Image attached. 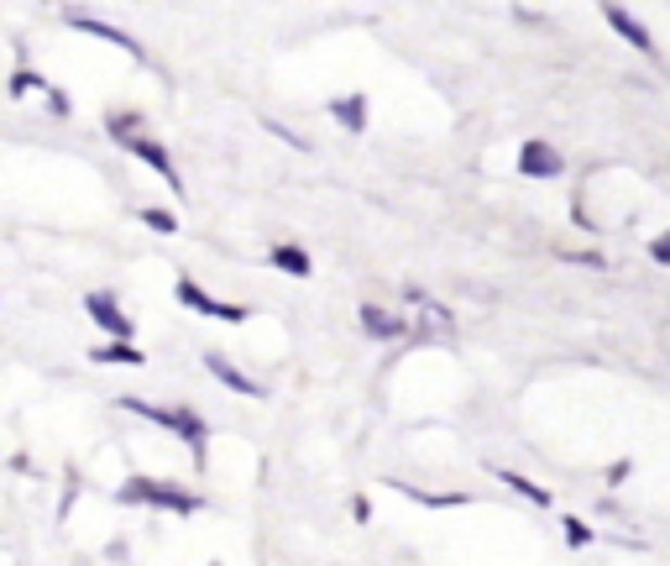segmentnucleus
Masks as SVG:
<instances>
[{
	"instance_id": "nucleus-1",
	"label": "nucleus",
	"mask_w": 670,
	"mask_h": 566,
	"mask_svg": "<svg viewBox=\"0 0 670 566\" xmlns=\"http://www.w3.org/2000/svg\"><path fill=\"white\" fill-rule=\"evenodd\" d=\"M121 504H157V508H174V514H194V508H200V499H194L189 488L157 482V477H126Z\"/></svg>"
},
{
	"instance_id": "nucleus-2",
	"label": "nucleus",
	"mask_w": 670,
	"mask_h": 566,
	"mask_svg": "<svg viewBox=\"0 0 670 566\" xmlns=\"http://www.w3.org/2000/svg\"><path fill=\"white\" fill-rule=\"evenodd\" d=\"M121 410H131V415H142L152 419V425H168L174 436H184L189 446H204V419L200 415H189V410H163V404H147V399H121Z\"/></svg>"
},
{
	"instance_id": "nucleus-3",
	"label": "nucleus",
	"mask_w": 670,
	"mask_h": 566,
	"mask_svg": "<svg viewBox=\"0 0 670 566\" xmlns=\"http://www.w3.org/2000/svg\"><path fill=\"white\" fill-rule=\"evenodd\" d=\"M178 304H189V310H200V315H210V320H246V310H241V304H220V299H210L200 289V284H189V278H178Z\"/></svg>"
},
{
	"instance_id": "nucleus-4",
	"label": "nucleus",
	"mask_w": 670,
	"mask_h": 566,
	"mask_svg": "<svg viewBox=\"0 0 670 566\" xmlns=\"http://www.w3.org/2000/svg\"><path fill=\"white\" fill-rule=\"evenodd\" d=\"M560 168H566V158L551 142H524L519 148V174H529V179H555Z\"/></svg>"
},
{
	"instance_id": "nucleus-5",
	"label": "nucleus",
	"mask_w": 670,
	"mask_h": 566,
	"mask_svg": "<svg viewBox=\"0 0 670 566\" xmlns=\"http://www.w3.org/2000/svg\"><path fill=\"white\" fill-rule=\"evenodd\" d=\"M85 310L94 315V326L105 330V336H116V341H131V320L121 315V304L111 294H89L85 299Z\"/></svg>"
},
{
	"instance_id": "nucleus-6",
	"label": "nucleus",
	"mask_w": 670,
	"mask_h": 566,
	"mask_svg": "<svg viewBox=\"0 0 670 566\" xmlns=\"http://www.w3.org/2000/svg\"><path fill=\"white\" fill-rule=\"evenodd\" d=\"M362 330L367 336H378V341H399L408 330L404 315H393V310H382V304H362Z\"/></svg>"
},
{
	"instance_id": "nucleus-7",
	"label": "nucleus",
	"mask_w": 670,
	"mask_h": 566,
	"mask_svg": "<svg viewBox=\"0 0 670 566\" xmlns=\"http://www.w3.org/2000/svg\"><path fill=\"white\" fill-rule=\"evenodd\" d=\"M603 22H608V27L618 32V37H623L629 48H640V53H655V42H649V32H644L640 22H634V16L623 11V5H603Z\"/></svg>"
},
{
	"instance_id": "nucleus-8",
	"label": "nucleus",
	"mask_w": 670,
	"mask_h": 566,
	"mask_svg": "<svg viewBox=\"0 0 670 566\" xmlns=\"http://www.w3.org/2000/svg\"><path fill=\"white\" fill-rule=\"evenodd\" d=\"M68 27L85 32V37H105V42H116L121 53H137V42H131L121 27H111V22H94V16H68Z\"/></svg>"
},
{
	"instance_id": "nucleus-9",
	"label": "nucleus",
	"mask_w": 670,
	"mask_h": 566,
	"mask_svg": "<svg viewBox=\"0 0 670 566\" xmlns=\"http://www.w3.org/2000/svg\"><path fill=\"white\" fill-rule=\"evenodd\" d=\"M89 362H100V367H137V362H147L131 341H105V347H94L89 352Z\"/></svg>"
},
{
	"instance_id": "nucleus-10",
	"label": "nucleus",
	"mask_w": 670,
	"mask_h": 566,
	"mask_svg": "<svg viewBox=\"0 0 670 566\" xmlns=\"http://www.w3.org/2000/svg\"><path fill=\"white\" fill-rule=\"evenodd\" d=\"M204 367H210V373H215V378H220V383L226 388H236V393H246V399H257V393H263V388L252 383V378H241V373H236L231 362L220 357V352H210V357H204Z\"/></svg>"
},
{
	"instance_id": "nucleus-11",
	"label": "nucleus",
	"mask_w": 670,
	"mask_h": 566,
	"mask_svg": "<svg viewBox=\"0 0 670 566\" xmlns=\"http://www.w3.org/2000/svg\"><path fill=\"white\" fill-rule=\"evenodd\" d=\"M131 158H142L147 168H157V174H163V179H168V184H174V189H178V168H174V163H168V152L157 148V142H147V137H137V142H131Z\"/></svg>"
},
{
	"instance_id": "nucleus-12",
	"label": "nucleus",
	"mask_w": 670,
	"mask_h": 566,
	"mask_svg": "<svg viewBox=\"0 0 670 566\" xmlns=\"http://www.w3.org/2000/svg\"><path fill=\"white\" fill-rule=\"evenodd\" d=\"M330 111H336V121H341V126H351V131H362V126H367V100H362V95H341Z\"/></svg>"
},
{
	"instance_id": "nucleus-13",
	"label": "nucleus",
	"mask_w": 670,
	"mask_h": 566,
	"mask_svg": "<svg viewBox=\"0 0 670 566\" xmlns=\"http://www.w3.org/2000/svg\"><path fill=\"white\" fill-rule=\"evenodd\" d=\"M273 268L293 273V278H309V257L299 247H273Z\"/></svg>"
},
{
	"instance_id": "nucleus-14",
	"label": "nucleus",
	"mask_w": 670,
	"mask_h": 566,
	"mask_svg": "<svg viewBox=\"0 0 670 566\" xmlns=\"http://www.w3.org/2000/svg\"><path fill=\"white\" fill-rule=\"evenodd\" d=\"M497 477H503V482H508V488H514V493H524L529 504H540V508L551 504V493H545V488H534V482H529V477H519V473H497Z\"/></svg>"
},
{
	"instance_id": "nucleus-15",
	"label": "nucleus",
	"mask_w": 670,
	"mask_h": 566,
	"mask_svg": "<svg viewBox=\"0 0 670 566\" xmlns=\"http://www.w3.org/2000/svg\"><path fill=\"white\" fill-rule=\"evenodd\" d=\"M142 221L152 226V231H178V221L168 215V210H142Z\"/></svg>"
},
{
	"instance_id": "nucleus-16",
	"label": "nucleus",
	"mask_w": 670,
	"mask_h": 566,
	"mask_svg": "<svg viewBox=\"0 0 670 566\" xmlns=\"http://www.w3.org/2000/svg\"><path fill=\"white\" fill-rule=\"evenodd\" d=\"M27 90H48V79H42V74H16V79H11V95H27Z\"/></svg>"
},
{
	"instance_id": "nucleus-17",
	"label": "nucleus",
	"mask_w": 670,
	"mask_h": 566,
	"mask_svg": "<svg viewBox=\"0 0 670 566\" xmlns=\"http://www.w3.org/2000/svg\"><path fill=\"white\" fill-rule=\"evenodd\" d=\"M566 540H571V545H586V540H592V530H586L582 519H566Z\"/></svg>"
},
{
	"instance_id": "nucleus-18",
	"label": "nucleus",
	"mask_w": 670,
	"mask_h": 566,
	"mask_svg": "<svg viewBox=\"0 0 670 566\" xmlns=\"http://www.w3.org/2000/svg\"><path fill=\"white\" fill-rule=\"evenodd\" d=\"M48 105H53V116H68V105H74V100H68L63 90H48Z\"/></svg>"
},
{
	"instance_id": "nucleus-19",
	"label": "nucleus",
	"mask_w": 670,
	"mask_h": 566,
	"mask_svg": "<svg viewBox=\"0 0 670 566\" xmlns=\"http://www.w3.org/2000/svg\"><path fill=\"white\" fill-rule=\"evenodd\" d=\"M649 257H655V263H666V268H670V231H666L660 241H655V247H649Z\"/></svg>"
}]
</instances>
